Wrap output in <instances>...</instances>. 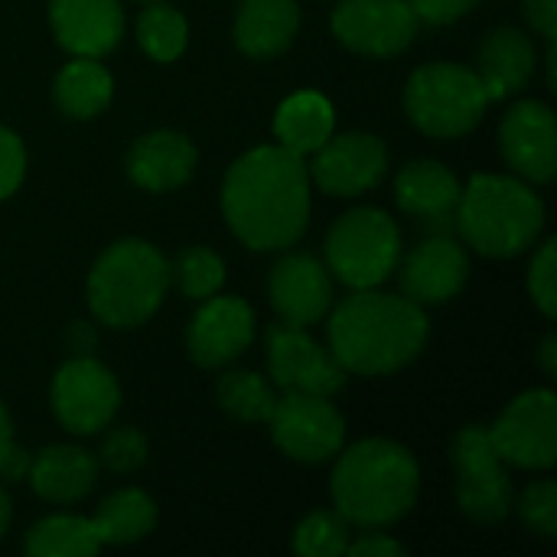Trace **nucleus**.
Instances as JSON below:
<instances>
[{
	"label": "nucleus",
	"mask_w": 557,
	"mask_h": 557,
	"mask_svg": "<svg viewBox=\"0 0 557 557\" xmlns=\"http://www.w3.org/2000/svg\"><path fill=\"white\" fill-rule=\"evenodd\" d=\"M418 16L408 0H343L333 10V36L375 59H392L405 52L418 36Z\"/></svg>",
	"instance_id": "12"
},
{
	"label": "nucleus",
	"mask_w": 557,
	"mask_h": 557,
	"mask_svg": "<svg viewBox=\"0 0 557 557\" xmlns=\"http://www.w3.org/2000/svg\"><path fill=\"white\" fill-rule=\"evenodd\" d=\"M268 424L274 444L297 463H326L346 441L343 414L323 395L287 392V398H277Z\"/></svg>",
	"instance_id": "10"
},
{
	"label": "nucleus",
	"mask_w": 557,
	"mask_h": 557,
	"mask_svg": "<svg viewBox=\"0 0 557 557\" xmlns=\"http://www.w3.org/2000/svg\"><path fill=\"white\" fill-rule=\"evenodd\" d=\"M333 127H336L333 104L320 91H297L284 98L274 114L277 144L297 157H310L313 150H320L333 137Z\"/></svg>",
	"instance_id": "25"
},
{
	"label": "nucleus",
	"mask_w": 557,
	"mask_h": 557,
	"mask_svg": "<svg viewBox=\"0 0 557 557\" xmlns=\"http://www.w3.org/2000/svg\"><path fill=\"white\" fill-rule=\"evenodd\" d=\"M519 516L522 522L542 535V539H555L557 535V486L555 480H539L532 483L522 499H519Z\"/></svg>",
	"instance_id": "33"
},
{
	"label": "nucleus",
	"mask_w": 557,
	"mask_h": 557,
	"mask_svg": "<svg viewBox=\"0 0 557 557\" xmlns=\"http://www.w3.org/2000/svg\"><path fill=\"white\" fill-rule=\"evenodd\" d=\"M525 20L539 29L552 46L557 36V0H525Z\"/></svg>",
	"instance_id": "39"
},
{
	"label": "nucleus",
	"mask_w": 557,
	"mask_h": 557,
	"mask_svg": "<svg viewBox=\"0 0 557 557\" xmlns=\"http://www.w3.org/2000/svg\"><path fill=\"white\" fill-rule=\"evenodd\" d=\"M418 499V463L392 441H359L333 470L336 512L359 529H385L411 512Z\"/></svg>",
	"instance_id": "3"
},
{
	"label": "nucleus",
	"mask_w": 557,
	"mask_h": 557,
	"mask_svg": "<svg viewBox=\"0 0 557 557\" xmlns=\"http://www.w3.org/2000/svg\"><path fill=\"white\" fill-rule=\"evenodd\" d=\"M98 460H101L108 470H114V473H131V470L144 467V460H147V441H144V434L134 431V428L111 431V434L104 437L101 450H98Z\"/></svg>",
	"instance_id": "34"
},
{
	"label": "nucleus",
	"mask_w": 557,
	"mask_h": 557,
	"mask_svg": "<svg viewBox=\"0 0 557 557\" xmlns=\"http://www.w3.org/2000/svg\"><path fill=\"white\" fill-rule=\"evenodd\" d=\"M300 29L297 0H242L235 13V46L251 59L281 55Z\"/></svg>",
	"instance_id": "22"
},
{
	"label": "nucleus",
	"mask_w": 557,
	"mask_h": 557,
	"mask_svg": "<svg viewBox=\"0 0 557 557\" xmlns=\"http://www.w3.org/2000/svg\"><path fill=\"white\" fill-rule=\"evenodd\" d=\"M476 62H480L476 75H480L483 88L490 91L493 101H499L529 85V78L535 72V46L522 29L499 26L480 46Z\"/></svg>",
	"instance_id": "23"
},
{
	"label": "nucleus",
	"mask_w": 557,
	"mask_h": 557,
	"mask_svg": "<svg viewBox=\"0 0 557 557\" xmlns=\"http://www.w3.org/2000/svg\"><path fill=\"white\" fill-rule=\"evenodd\" d=\"M268 369L274 385L300 395H336L346 382L343 366L300 326H271L268 330Z\"/></svg>",
	"instance_id": "13"
},
{
	"label": "nucleus",
	"mask_w": 557,
	"mask_h": 557,
	"mask_svg": "<svg viewBox=\"0 0 557 557\" xmlns=\"http://www.w3.org/2000/svg\"><path fill=\"white\" fill-rule=\"evenodd\" d=\"M170 274L176 277L180 290L189 300H206V297L222 290V284H225V261L212 248L193 245V248L180 251V258L170 268Z\"/></svg>",
	"instance_id": "31"
},
{
	"label": "nucleus",
	"mask_w": 557,
	"mask_h": 557,
	"mask_svg": "<svg viewBox=\"0 0 557 557\" xmlns=\"http://www.w3.org/2000/svg\"><path fill=\"white\" fill-rule=\"evenodd\" d=\"M349 545V522L339 512H310L294 529V552L304 557H339Z\"/></svg>",
	"instance_id": "32"
},
{
	"label": "nucleus",
	"mask_w": 557,
	"mask_h": 557,
	"mask_svg": "<svg viewBox=\"0 0 557 557\" xmlns=\"http://www.w3.org/2000/svg\"><path fill=\"white\" fill-rule=\"evenodd\" d=\"M101 548L91 519L82 516H49L26 532V555L33 557H91Z\"/></svg>",
	"instance_id": "28"
},
{
	"label": "nucleus",
	"mask_w": 557,
	"mask_h": 557,
	"mask_svg": "<svg viewBox=\"0 0 557 557\" xmlns=\"http://www.w3.org/2000/svg\"><path fill=\"white\" fill-rule=\"evenodd\" d=\"M454 219L463 242L480 255L512 258L542 235L545 202L525 180L483 173L460 189Z\"/></svg>",
	"instance_id": "4"
},
{
	"label": "nucleus",
	"mask_w": 557,
	"mask_h": 557,
	"mask_svg": "<svg viewBox=\"0 0 557 557\" xmlns=\"http://www.w3.org/2000/svg\"><path fill=\"white\" fill-rule=\"evenodd\" d=\"M215 398L222 405V411H228L235 421H248V424H268L277 405V395L271 388V382L258 372H225L215 385Z\"/></svg>",
	"instance_id": "29"
},
{
	"label": "nucleus",
	"mask_w": 557,
	"mask_h": 557,
	"mask_svg": "<svg viewBox=\"0 0 557 557\" xmlns=\"http://www.w3.org/2000/svg\"><path fill=\"white\" fill-rule=\"evenodd\" d=\"M460 180L437 160H414L395 180V202L421 222H444L460 199Z\"/></svg>",
	"instance_id": "24"
},
{
	"label": "nucleus",
	"mask_w": 557,
	"mask_h": 557,
	"mask_svg": "<svg viewBox=\"0 0 557 557\" xmlns=\"http://www.w3.org/2000/svg\"><path fill=\"white\" fill-rule=\"evenodd\" d=\"M196 170V147L176 131H153L134 140L127 153V176L147 193H170Z\"/></svg>",
	"instance_id": "20"
},
{
	"label": "nucleus",
	"mask_w": 557,
	"mask_h": 557,
	"mask_svg": "<svg viewBox=\"0 0 557 557\" xmlns=\"http://www.w3.org/2000/svg\"><path fill=\"white\" fill-rule=\"evenodd\" d=\"M490 431L503 463L522 470H548L557 460V401L552 388L519 395Z\"/></svg>",
	"instance_id": "9"
},
{
	"label": "nucleus",
	"mask_w": 557,
	"mask_h": 557,
	"mask_svg": "<svg viewBox=\"0 0 557 557\" xmlns=\"http://www.w3.org/2000/svg\"><path fill=\"white\" fill-rule=\"evenodd\" d=\"M121 405L117 379L91 356L69 359L52 379V411L72 434H98Z\"/></svg>",
	"instance_id": "11"
},
{
	"label": "nucleus",
	"mask_w": 557,
	"mask_h": 557,
	"mask_svg": "<svg viewBox=\"0 0 557 557\" xmlns=\"http://www.w3.org/2000/svg\"><path fill=\"white\" fill-rule=\"evenodd\" d=\"M157 525V506L140 490H117L91 516V529L101 545H131L150 535Z\"/></svg>",
	"instance_id": "27"
},
{
	"label": "nucleus",
	"mask_w": 557,
	"mask_h": 557,
	"mask_svg": "<svg viewBox=\"0 0 557 557\" xmlns=\"http://www.w3.org/2000/svg\"><path fill=\"white\" fill-rule=\"evenodd\" d=\"M499 150L525 183H552L557 173V124L548 104L519 101L499 124Z\"/></svg>",
	"instance_id": "15"
},
{
	"label": "nucleus",
	"mask_w": 557,
	"mask_h": 557,
	"mask_svg": "<svg viewBox=\"0 0 557 557\" xmlns=\"http://www.w3.org/2000/svg\"><path fill=\"white\" fill-rule=\"evenodd\" d=\"M26 480L39 499L69 506L91 493V486L98 480V460L82 447L55 444V447H46L42 454H36V460H29Z\"/></svg>",
	"instance_id": "21"
},
{
	"label": "nucleus",
	"mask_w": 557,
	"mask_h": 557,
	"mask_svg": "<svg viewBox=\"0 0 557 557\" xmlns=\"http://www.w3.org/2000/svg\"><path fill=\"white\" fill-rule=\"evenodd\" d=\"M186 36H189V26H186V16L173 7H163V3H150L140 20H137V42L140 49L157 59V62H173L183 55L186 49Z\"/></svg>",
	"instance_id": "30"
},
{
	"label": "nucleus",
	"mask_w": 557,
	"mask_h": 557,
	"mask_svg": "<svg viewBox=\"0 0 557 557\" xmlns=\"http://www.w3.org/2000/svg\"><path fill=\"white\" fill-rule=\"evenodd\" d=\"M52 95H55V104L62 114H69L75 121H88L108 108V101L114 95V82H111V72L98 59L75 55L55 75Z\"/></svg>",
	"instance_id": "26"
},
{
	"label": "nucleus",
	"mask_w": 557,
	"mask_h": 557,
	"mask_svg": "<svg viewBox=\"0 0 557 557\" xmlns=\"http://www.w3.org/2000/svg\"><path fill=\"white\" fill-rule=\"evenodd\" d=\"M401 261V232L382 209H352L336 219L326 238V268L352 290H372Z\"/></svg>",
	"instance_id": "7"
},
{
	"label": "nucleus",
	"mask_w": 557,
	"mask_h": 557,
	"mask_svg": "<svg viewBox=\"0 0 557 557\" xmlns=\"http://www.w3.org/2000/svg\"><path fill=\"white\" fill-rule=\"evenodd\" d=\"M10 516H13V509H10V496L0 490V539H3V532H7V525H10Z\"/></svg>",
	"instance_id": "42"
},
{
	"label": "nucleus",
	"mask_w": 557,
	"mask_h": 557,
	"mask_svg": "<svg viewBox=\"0 0 557 557\" xmlns=\"http://www.w3.org/2000/svg\"><path fill=\"white\" fill-rule=\"evenodd\" d=\"M428 343L424 307L405 294L356 290L330 317V352L343 372L388 375L405 369Z\"/></svg>",
	"instance_id": "2"
},
{
	"label": "nucleus",
	"mask_w": 557,
	"mask_h": 557,
	"mask_svg": "<svg viewBox=\"0 0 557 557\" xmlns=\"http://www.w3.org/2000/svg\"><path fill=\"white\" fill-rule=\"evenodd\" d=\"M388 170V150L375 134H339L313 150L310 180L330 196H362Z\"/></svg>",
	"instance_id": "14"
},
{
	"label": "nucleus",
	"mask_w": 557,
	"mask_h": 557,
	"mask_svg": "<svg viewBox=\"0 0 557 557\" xmlns=\"http://www.w3.org/2000/svg\"><path fill=\"white\" fill-rule=\"evenodd\" d=\"M222 212L238 242L255 251L294 245L310 222V173L281 144L255 147L228 166Z\"/></svg>",
	"instance_id": "1"
},
{
	"label": "nucleus",
	"mask_w": 557,
	"mask_h": 557,
	"mask_svg": "<svg viewBox=\"0 0 557 557\" xmlns=\"http://www.w3.org/2000/svg\"><path fill=\"white\" fill-rule=\"evenodd\" d=\"M23 173H26V150L13 131L0 127V199L20 189Z\"/></svg>",
	"instance_id": "36"
},
{
	"label": "nucleus",
	"mask_w": 557,
	"mask_h": 557,
	"mask_svg": "<svg viewBox=\"0 0 557 557\" xmlns=\"http://www.w3.org/2000/svg\"><path fill=\"white\" fill-rule=\"evenodd\" d=\"M529 294L535 307L552 320L557 313V245L545 242L529 268Z\"/></svg>",
	"instance_id": "35"
},
{
	"label": "nucleus",
	"mask_w": 557,
	"mask_h": 557,
	"mask_svg": "<svg viewBox=\"0 0 557 557\" xmlns=\"http://www.w3.org/2000/svg\"><path fill=\"white\" fill-rule=\"evenodd\" d=\"M470 277V258L454 238H424L401 264V294L418 307L444 304L463 290Z\"/></svg>",
	"instance_id": "18"
},
{
	"label": "nucleus",
	"mask_w": 557,
	"mask_h": 557,
	"mask_svg": "<svg viewBox=\"0 0 557 557\" xmlns=\"http://www.w3.org/2000/svg\"><path fill=\"white\" fill-rule=\"evenodd\" d=\"M55 42L72 55L101 59L124 36V10L117 0H49Z\"/></svg>",
	"instance_id": "19"
},
{
	"label": "nucleus",
	"mask_w": 557,
	"mask_h": 557,
	"mask_svg": "<svg viewBox=\"0 0 557 557\" xmlns=\"http://www.w3.org/2000/svg\"><path fill=\"white\" fill-rule=\"evenodd\" d=\"M418 23H431V26H444L454 23L460 16H467L480 0H408Z\"/></svg>",
	"instance_id": "37"
},
{
	"label": "nucleus",
	"mask_w": 557,
	"mask_h": 557,
	"mask_svg": "<svg viewBox=\"0 0 557 557\" xmlns=\"http://www.w3.org/2000/svg\"><path fill=\"white\" fill-rule=\"evenodd\" d=\"M255 339V310L238 297H206L189 323L186 349L196 366L222 369Z\"/></svg>",
	"instance_id": "16"
},
{
	"label": "nucleus",
	"mask_w": 557,
	"mask_h": 557,
	"mask_svg": "<svg viewBox=\"0 0 557 557\" xmlns=\"http://www.w3.org/2000/svg\"><path fill=\"white\" fill-rule=\"evenodd\" d=\"M490 104L493 98L483 88L476 69L454 62H434L418 69L405 88V111L414 127L441 140L470 134L483 121Z\"/></svg>",
	"instance_id": "6"
},
{
	"label": "nucleus",
	"mask_w": 557,
	"mask_h": 557,
	"mask_svg": "<svg viewBox=\"0 0 557 557\" xmlns=\"http://www.w3.org/2000/svg\"><path fill=\"white\" fill-rule=\"evenodd\" d=\"M346 555H352V557H405L408 555V548H405L401 542L388 539V535L366 532L362 539H356V542H349V545H346Z\"/></svg>",
	"instance_id": "38"
},
{
	"label": "nucleus",
	"mask_w": 557,
	"mask_h": 557,
	"mask_svg": "<svg viewBox=\"0 0 557 557\" xmlns=\"http://www.w3.org/2000/svg\"><path fill=\"white\" fill-rule=\"evenodd\" d=\"M457 467V503L483 525H496L512 512V480L503 457L496 454L486 428H463L454 441Z\"/></svg>",
	"instance_id": "8"
},
{
	"label": "nucleus",
	"mask_w": 557,
	"mask_h": 557,
	"mask_svg": "<svg viewBox=\"0 0 557 557\" xmlns=\"http://www.w3.org/2000/svg\"><path fill=\"white\" fill-rule=\"evenodd\" d=\"M268 297L274 313L287 326H313L333 304L330 268H323L313 255H287L271 268Z\"/></svg>",
	"instance_id": "17"
},
{
	"label": "nucleus",
	"mask_w": 557,
	"mask_h": 557,
	"mask_svg": "<svg viewBox=\"0 0 557 557\" xmlns=\"http://www.w3.org/2000/svg\"><path fill=\"white\" fill-rule=\"evenodd\" d=\"M542 369H545V375H548V379H555L557 375V339L555 336H548V339L542 343Z\"/></svg>",
	"instance_id": "40"
},
{
	"label": "nucleus",
	"mask_w": 557,
	"mask_h": 557,
	"mask_svg": "<svg viewBox=\"0 0 557 557\" xmlns=\"http://www.w3.org/2000/svg\"><path fill=\"white\" fill-rule=\"evenodd\" d=\"M10 447H13V431H10V418H7V411L0 405V463L7 460Z\"/></svg>",
	"instance_id": "41"
},
{
	"label": "nucleus",
	"mask_w": 557,
	"mask_h": 557,
	"mask_svg": "<svg viewBox=\"0 0 557 557\" xmlns=\"http://www.w3.org/2000/svg\"><path fill=\"white\" fill-rule=\"evenodd\" d=\"M170 264L166 258L137 238L111 245L88 274V307L91 313L114 326L134 330L147 323L166 297Z\"/></svg>",
	"instance_id": "5"
}]
</instances>
